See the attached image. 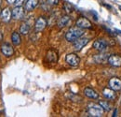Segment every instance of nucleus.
Here are the masks:
<instances>
[{"instance_id": "obj_1", "label": "nucleus", "mask_w": 121, "mask_h": 117, "mask_svg": "<svg viewBox=\"0 0 121 117\" xmlns=\"http://www.w3.org/2000/svg\"><path fill=\"white\" fill-rule=\"evenodd\" d=\"M84 34V30L83 28H80L78 26L76 27H72L67 31V33L65 34V39L67 41L69 42H75L77 39L81 38Z\"/></svg>"}, {"instance_id": "obj_2", "label": "nucleus", "mask_w": 121, "mask_h": 117, "mask_svg": "<svg viewBox=\"0 0 121 117\" xmlns=\"http://www.w3.org/2000/svg\"><path fill=\"white\" fill-rule=\"evenodd\" d=\"M88 112L90 114L89 116L101 117L104 113V108L100 104L90 103L88 105Z\"/></svg>"}, {"instance_id": "obj_3", "label": "nucleus", "mask_w": 121, "mask_h": 117, "mask_svg": "<svg viewBox=\"0 0 121 117\" xmlns=\"http://www.w3.org/2000/svg\"><path fill=\"white\" fill-rule=\"evenodd\" d=\"M76 26L80 27V28H83V29H90L92 27V24H91V21L87 18H84V17H80L79 19H77L76 23Z\"/></svg>"}, {"instance_id": "obj_4", "label": "nucleus", "mask_w": 121, "mask_h": 117, "mask_svg": "<svg viewBox=\"0 0 121 117\" xmlns=\"http://www.w3.org/2000/svg\"><path fill=\"white\" fill-rule=\"evenodd\" d=\"M65 60L72 67H77L79 65V63H80V58L76 54H67L66 57H65Z\"/></svg>"}, {"instance_id": "obj_5", "label": "nucleus", "mask_w": 121, "mask_h": 117, "mask_svg": "<svg viewBox=\"0 0 121 117\" xmlns=\"http://www.w3.org/2000/svg\"><path fill=\"white\" fill-rule=\"evenodd\" d=\"M107 63L112 67H116V68L121 67V56L117 54H112L108 57Z\"/></svg>"}, {"instance_id": "obj_6", "label": "nucleus", "mask_w": 121, "mask_h": 117, "mask_svg": "<svg viewBox=\"0 0 121 117\" xmlns=\"http://www.w3.org/2000/svg\"><path fill=\"white\" fill-rule=\"evenodd\" d=\"M11 18H12V11L9 8H5L4 10H2V11L0 13L1 21L5 22V23H9Z\"/></svg>"}, {"instance_id": "obj_7", "label": "nucleus", "mask_w": 121, "mask_h": 117, "mask_svg": "<svg viewBox=\"0 0 121 117\" xmlns=\"http://www.w3.org/2000/svg\"><path fill=\"white\" fill-rule=\"evenodd\" d=\"M47 26V20L44 17H39L37 18V20L35 21V28L36 32H41L46 28Z\"/></svg>"}, {"instance_id": "obj_8", "label": "nucleus", "mask_w": 121, "mask_h": 117, "mask_svg": "<svg viewBox=\"0 0 121 117\" xmlns=\"http://www.w3.org/2000/svg\"><path fill=\"white\" fill-rule=\"evenodd\" d=\"M1 52L4 55H6L8 57L13 55V54H14V50H13L12 46L9 43H3L1 45Z\"/></svg>"}, {"instance_id": "obj_9", "label": "nucleus", "mask_w": 121, "mask_h": 117, "mask_svg": "<svg viewBox=\"0 0 121 117\" xmlns=\"http://www.w3.org/2000/svg\"><path fill=\"white\" fill-rule=\"evenodd\" d=\"M23 15H24V8H22V6L15 7L12 10V18L15 19V20L22 19Z\"/></svg>"}, {"instance_id": "obj_10", "label": "nucleus", "mask_w": 121, "mask_h": 117, "mask_svg": "<svg viewBox=\"0 0 121 117\" xmlns=\"http://www.w3.org/2000/svg\"><path fill=\"white\" fill-rule=\"evenodd\" d=\"M89 39L88 38H79L77 39L76 41L74 42V49L76 51H80L85 45H87L89 42Z\"/></svg>"}, {"instance_id": "obj_11", "label": "nucleus", "mask_w": 121, "mask_h": 117, "mask_svg": "<svg viewBox=\"0 0 121 117\" xmlns=\"http://www.w3.org/2000/svg\"><path fill=\"white\" fill-rule=\"evenodd\" d=\"M109 87L115 91H119L121 89V80L117 77L111 78L109 80Z\"/></svg>"}, {"instance_id": "obj_12", "label": "nucleus", "mask_w": 121, "mask_h": 117, "mask_svg": "<svg viewBox=\"0 0 121 117\" xmlns=\"http://www.w3.org/2000/svg\"><path fill=\"white\" fill-rule=\"evenodd\" d=\"M93 48L99 52H104L107 48V42L104 39H97L93 42Z\"/></svg>"}, {"instance_id": "obj_13", "label": "nucleus", "mask_w": 121, "mask_h": 117, "mask_svg": "<svg viewBox=\"0 0 121 117\" xmlns=\"http://www.w3.org/2000/svg\"><path fill=\"white\" fill-rule=\"evenodd\" d=\"M103 95L107 99L109 100H114L116 98V93L115 90H113L112 88H104L103 90Z\"/></svg>"}, {"instance_id": "obj_14", "label": "nucleus", "mask_w": 121, "mask_h": 117, "mask_svg": "<svg viewBox=\"0 0 121 117\" xmlns=\"http://www.w3.org/2000/svg\"><path fill=\"white\" fill-rule=\"evenodd\" d=\"M47 59L49 63H56L58 61V54L54 50H49L47 54Z\"/></svg>"}, {"instance_id": "obj_15", "label": "nucleus", "mask_w": 121, "mask_h": 117, "mask_svg": "<svg viewBox=\"0 0 121 117\" xmlns=\"http://www.w3.org/2000/svg\"><path fill=\"white\" fill-rule=\"evenodd\" d=\"M84 94H85L86 97H88L90 98H92V99H97L99 98L98 93L95 90H93V89H91L90 87H87L84 89Z\"/></svg>"}, {"instance_id": "obj_16", "label": "nucleus", "mask_w": 121, "mask_h": 117, "mask_svg": "<svg viewBox=\"0 0 121 117\" xmlns=\"http://www.w3.org/2000/svg\"><path fill=\"white\" fill-rule=\"evenodd\" d=\"M70 22V17L68 15H64V16H61L59 21H58V26L60 28H62L64 26H66Z\"/></svg>"}, {"instance_id": "obj_17", "label": "nucleus", "mask_w": 121, "mask_h": 117, "mask_svg": "<svg viewBox=\"0 0 121 117\" xmlns=\"http://www.w3.org/2000/svg\"><path fill=\"white\" fill-rule=\"evenodd\" d=\"M37 5H38V0H28V1H26V3H25L24 9H25L26 10H28V11H31V10H33Z\"/></svg>"}, {"instance_id": "obj_18", "label": "nucleus", "mask_w": 121, "mask_h": 117, "mask_svg": "<svg viewBox=\"0 0 121 117\" xmlns=\"http://www.w3.org/2000/svg\"><path fill=\"white\" fill-rule=\"evenodd\" d=\"M108 55L106 54H96L93 58L94 60L97 62V63H99V64H103V63H104V62H107V60H108Z\"/></svg>"}, {"instance_id": "obj_19", "label": "nucleus", "mask_w": 121, "mask_h": 117, "mask_svg": "<svg viewBox=\"0 0 121 117\" xmlns=\"http://www.w3.org/2000/svg\"><path fill=\"white\" fill-rule=\"evenodd\" d=\"M21 40L22 39H21L20 34L18 32H13L12 35H11V41H12V43L16 45V46H18V45L21 44Z\"/></svg>"}, {"instance_id": "obj_20", "label": "nucleus", "mask_w": 121, "mask_h": 117, "mask_svg": "<svg viewBox=\"0 0 121 117\" xmlns=\"http://www.w3.org/2000/svg\"><path fill=\"white\" fill-rule=\"evenodd\" d=\"M30 31V25L27 23H22L21 27H20V33H22V35H27Z\"/></svg>"}, {"instance_id": "obj_21", "label": "nucleus", "mask_w": 121, "mask_h": 117, "mask_svg": "<svg viewBox=\"0 0 121 117\" xmlns=\"http://www.w3.org/2000/svg\"><path fill=\"white\" fill-rule=\"evenodd\" d=\"M99 104L104 108V110H105L107 112H109L111 110V106H110V104L107 102V101H100Z\"/></svg>"}, {"instance_id": "obj_22", "label": "nucleus", "mask_w": 121, "mask_h": 117, "mask_svg": "<svg viewBox=\"0 0 121 117\" xmlns=\"http://www.w3.org/2000/svg\"><path fill=\"white\" fill-rule=\"evenodd\" d=\"M63 9L66 10V12H72L73 11V8H72V6L69 4V3H64V5H63Z\"/></svg>"}, {"instance_id": "obj_23", "label": "nucleus", "mask_w": 121, "mask_h": 117, "mask_svg": "<svg viewBox=\"0 0 121 117\" xmlns=\"http://www.w3.org/2000/svg\"><path fill=\"white\" fill-rule=\"evenodd\" d=\"M24 2H25V0H16L14 5H15L16 7H20V6H22Z\"/></svg>"}, {"instance_id": "obj_24", "label": "nucleus", "mask_w": 121, "mask_h": 117, "mask_svg": "<svg viewBox=\"0 0 121 117\" xmlns=\"http://www.w3.org/2000/svg\"><path fill=\"white\" fill-rule=\"evenodd\" d=\"M59 1H60V0H48V2L49 4H51V5H58Z\"/></svg>"}, {"instance_id": "obj_25", "label": "nucleus", "mask_w": 121, "mask_h": 117, "mask_svg": "<svg viewBox=\"0 0 121 117\" xmlns=\"http://www.w3.org/2000/svg\"><path fill=\"white\" fill-rule=\"evenodd\" d=\"M8 1V3L9 4H10V5H12V4H15L16 0H7Z\"/></svg>"}, {"instance_id": "obj_26", "label": "nucleus", "mask_w": 121, "mask_h": 117, "mask_svg": "<svg viewBox=\"0 0 121 117\" xmlns=\"http://www.w3.org/2000/svg\"><path fill=\"white\" fill-rule=\"evenodd\" d=\"M117 109H115V111H114V113H113V115H112V116H117V115H116V114H117Z\"/></svg>"}, {"instance_id": "obj_27", "label": "nucleus", "mask_w": 121, "mask_h": 117, "mask_svg": "<svg viewBox=\"0 0 121 117\" xmlns=\"http://www.w3.org/2000/svg\"><path fill=\"white\" fill-rule=\"evenodd\" d=\"M2 39H3V35H2V33L0 32V40H1Z\"/></svg>"}, {"instance_id": "obj_28", "label": "nucleus", "mask_w": 121, "mask_h": 117, "mask_svg": "<svg viewBox=\"0 0 121 117\" xmlns=\"http://www.w3.org/2000/svg\"><path fill=\"white\" fill-rule=\"evenodd\" d=\"M1 3H2V0H0V5H1Z\"/></svg>"}, {"instance_id": "obj_29", "label": "nucleus", "mask_w": 121, "mask_h": 117, "mask_svg": "<svg viewBox=\"0 0 121 117\" xmlns=\"http://www.w3.org/2000/svg\"><path fill=\"white\" fill-rule=\"evenodd\" d=\"M119 10H121V6H119Z\"/></svg>"}, {"instance_id": "obj_30", "label": "nucleus", "mask_w": 121, "mask_h": 117, "mask_svg": "<svg viewBox=\"0 0 121 117\" xmlns=\"http://www.w3.org/2000/svg\"><path fill=\"white\" fill-rule=\"evenodd\" d=\"M1 11H2V10H0V13H1Z\"/></svg>"}, {"instance_id": "obj_31", "label": "nucleus", "mask_w": 121, "mask_h": 117, "mask_svg": "<svg viewBox=\"0 0 121 117\" xmlns=\"http://www.w3.org/2000/svg\"><path fill=\"white\" fill-rule=\"evenodd\" d=\"M26 1H28V0H25V2H26Z\"/></svg>"}]
</instances>
